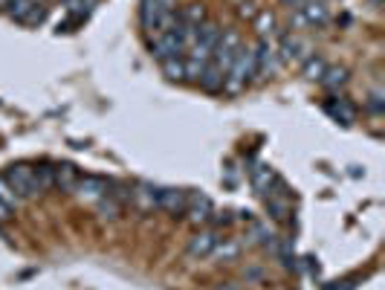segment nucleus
<instances>
[{
  "label": "nucleus",
  "mask_w": 385,
  "mask_h": 290,
  "mask_svg": "<svg viewBox=\"0 0 385 290\" xmlns=\"http://www.w3.org/2000/svg\"><path fill=\"white\" fill-rule=\"evenodd\" d=\"M0 201H4L9 209H15V206L20 203V198L15 195V189L6 183V177H4V175H0Z\"/></svg>",
  "instance_id": "obj_26"
},
{
  "label": "nucleus",
  "mask_w": 385,
  "mask_h": 290,
  "mask_svg": "<svg viewBox=\"0 0 385 290\" xmlns=\"http://www.w3.org/2000/svg\"><path fill=\"white\" fill-rule=\"evenodd\" d=\"M79 168L76 165H70V163H61V165H56V177H53V186L56 189H61V191H76V186H79Z\"/></svg>",
  "instance_id": "obj_15"
},
{
  "label": "nucleus",
  "mask_w": 385,
  "mask_h": 290,
  "mask_svg": "<svg viewBox=\"0 0 385 290\" xmlns=\"http://www.w3.org/2000/svg\"><path fill=\"white\" fill-rule=\"evenodd\" d=\"M218 241H221V232H214V229H197L195 235L188 238V256L191 258H211L214 247H218Z\"/></svg>",
  "instance_id": "obj_6"
},
{
  "label": "nucleus",
  "mask_w": 385,
  "mask_h": 290,
  "mask_svg": "<svg viewBox=\"0 0 385 290\" xmlns=\"http://www.w3.org/2000/svg\"><path fill=\"white\" fill-rule=\"evenodd\" d=\"M168 9H174V6H168L165 0H139V23H142V30L154 32L157 23H159V18H162Z\"/></svg>",
  "instance_id": "obj_8"
},
{
  "label": "nucleus",
  "mask_w": 385,
  "mask_h": 290,
  "mask_svg": "<svg viewBox=\"0 0 385 290\" xmlns=\"http://www.w3.org/2000/svg\"><path fill=\"white\" fill-rule=\"evenodd\" d=\"M255 50V72H258V79H267L275 72L278 67V53H275V46L270 38H258V44L252 46Z\"/></svg>",
  "instance_id": "obj_5"
},
{
  "label": "nucleus",
  "mask_w": 385,
  "mask_h": 290,
  "mask_svg": "<svg viewBox=\"0 0 385 290\" xmlns=\"http://www.w3.org/2000/svg\"><path fill=\"white\" fill-rule=\"evenodd\" d=\"M301 64H304V76L313 79V82H319V79H322V72L327 70V61H325L322 56H307Z\"/></svg>",
  "instance_id": "obj_23"
},
{
  "label": "nucleus",
  "mask_w": 385,
  "mask_h": 290,
  "mask_svg": "<svg viewBox=\"0 0 385 290\" xmlns=\"http://www.w3.org/2000/svg\"><path fill=\"white\" fill-rule=\"evenodd\" d=\"M223 72H218L211 64L203 70V76H200V84H203V90H209V93H218V90H223Z\"/></svg>",
  "instance_id": "obj_22"
},
{
  "label": "nucleus",
  "mask_w": 385,
  "mask_h": 290,
  "mask_svg": "<svg viewBox=\"0 0 385 290\" xmlns=\"http://www.w3.org/2000/svg\"><path fill=\"white\" fill-rule=\"evenodd\" d=\"M32 4H46V0H32Z\"/></svg>",
  "instance_id": "obj_35"
},
{
  "label": "nucleus",
  "mask_w": 385,
  "mask_h": 290,
  "mask_svg": "<svg viewBox=\"0 0 385 290\" xmlns=\"http://www.w3.org/2000/svg\"><path fill=\"white\" fill-rule=\"evenodd\" d=\"M131 201H133L142 212H154V209H159L162 189L154 186V183H136V186L131 189Z\"/></svg>",
  "instance_id": "obj_7"
},
{
  "label": "nucleus",
  "mask_w": 385,
  "mask_h": 290,
  "mask_svg": "<svg viewBox=\"0 0 385 290\" xmlns=\"http://www.w3.org/2000/svg\"><path fill=\"white\" fill-rule=\"evenodd\" d=\"M371 4H374V6H379V4H382V0H371Z\"/></svg>",
  "instance_id": "obj_34"
},
{
  "label": "nucleus",
  "mask_w": 385,
  "mask_h": 290,
  "mask_svg": "<svg viewBox=\"0 0 385 290\" xmlns=\"http://www.w3.org/2000/svg\"><path fill=\"white\" fill-rule=\"evenodd\" d=\"M319 84H322V87H327V90H336V87L348 84V70H345V67H330V64H327V70L322 72Z\"/></svg>",
  "instance_id": "obj_18"
},
{
  "label": "nucleus",
  "mask_w": 385,
  "mask_h": 290,
  "mask_svg": "<svg viewBox=\"0 0 385 290\" xmlns=\"http://www.w3.org/2000/svg\"><path fill=\"white\" fill-rule=\"evenodd\" d=\"M211 212H214L211 201H209L206 195H200V191H195V195H188V206H185V215H183V218H188V221L195 224V227H200V224H209Z\"/></svg>",
  "instance_id": "obj_10"
},
{
  "label": "nucleus",
  "mask_w": 385,
  "mask_h": 290,
  "mask_svg": "<svg viewBox=\"0 0 385 290\" xmlns=\"http://www.w3.org/2000/svg\"><path fill=\"white\" fill-rule=\"evenodd\" d=\"M162 64V72L171 82H185V64L183 58H168V61H159Z\"/></svg>",
  "instance_id": "obj_25"
},
{
  "label": "nucleus",
  "mask_w": 385,
  "mask_h": 290,
  "mask_svg": "<svg viewBox=\"0 0 385 290\" xmlns=\"http://www.w3.org/2000/svg\"><path fill=\"white\" fill-rule=\"evenodd\" d=\"M177 20H180V23H188V27H200L203 20H209V18H206V6H203V4H188V6H183V9L177 12Z\"/></svg>",
  "instance_id": "obj_17"
},
{
  "label": "nucleus",
  "mask_w": 385,
  "mask_h": 290,
  "mask_svg": "<svg viewBox=\"0 0 385 290\" xmlns=\"http://www.w3.org/2000/svg\"><path fill=\"white\" fill-rule=\"evenodd\" d=\"M9 218H12V209H9L4 201H0V221H9Z\"/></svg>",
  "instance_id": "obj_32"
},
{
  "label": "nucleus",
  "mask_w": 385,
  "mask_h": 290,
  "mask_svg": "<svg viewBox=\"0 0 385 290\" xmlns=\"http://www.w3.org/2000/svg\"><path fill=\"white\" fill-rule=\"evenodd\" d=\"M211 256L218 258V261H235L240 256V244H237V241H232V238H221Z\"/></svg>",
  "instance_id": "obj_19"
},
{
  "label": "nucleus",
  "mask_w": 385,
  "mask_h": 290,
  "mask_svg": "<svg viewBox=\"0 0 385 290\" xmlns=\"http://www.w3.org/2000/svg\"><path fill=\"white\" fill-rule=\"evenodd\" d=\"M281 4H284V6H290V9L296 12V9H301V6L307 4V0H281Z\"/></svg>",
  "instance_id": "obj_31"
},
{
  "label": "nucleus",
  "mask_w": 385,
  "mask_h": 290,
  "mask_svg": "<svg viewBox=\"0 0 385 290\" xmlns=\"http://www.w3.org/2000/svg\"><path fill=\"white\" fill-rule=\"evenodd\" d=\"M325 113L333 116L336 122H342V125H353V119H356V111L345 96H330V99L325 102Z\"/></svg>",
  "instance_id": "obj_13"
},
{
  "label": "nucleus",
  "mask_w": 385,
  "mask_h": 290,
  "mask_svg": "<svg viewBox=\"0 0 385 290\" xmlns=\"http://www.w3.org/2000/svg\"><path fill=\"white\" fill-rule=\"evenodd\" d=\"M6 183L15 189V195L20 201H30V198H38L41 195V183H38V172H35V165L30 163H12L6 172H4Z\"/></svg>",
  "instance_id": "obj_2"
},
{
  "label": "nucleus",
  "mask_w": 385,
  "mask_h": 290,
  "mask_svg": "<svg viewBox=\"0 0 385 290\" xmlns=\"http://www.w3.org/2000/svg\"><path fill=\"white\" fill-rule=\"evenodd\" d=\"M35 6H38V4H32V0H4V12H6V18L18 20V23L27 20L30 12H32Z\"/></svg>",
  "instance_id": "obj_16"
},
{
  "label": "nucleus",
  "mask_w": 385,
  "mask_h": 290,
  "mask_svg": "<svg viewBox=\"0 0 385 290\" xmlns=\"http://www.w3.org/2000/svg\"><path fill=\"white\" fill-rule=\"evenodd\" d=\"M209 221H214V224H223V227H229L232 224V212H211V218H209Z\"/></svg>",
  "instance_id": "obj_28"
},
{
  "label": "nucleus",
  "mask_w": 385,
  "mask_h": 290,
  "mask_svg": "<svg viewBox=\"0 0 385 290\" xmlns=\"http://www.w3.org/2000/svg\"><path fill=\"white\" fill-rule=\"evenodd\" d=\"M255 32H258V38H270V35H275V15L273 12H258L255 15Z\"/></svg>",
  "instance_id": "obj_21"
},
{
  "label": "nucleus",
  "mask_w": 385,
  "mask_h": 290,
  "mask_svg": "<svg viewBox=\"0 0 385 290\" xmlns=\"http://www.w3.org/2000/svg\"><path fill=\"white\" fill-rule=\"evenodd\" d=\"M255 79H258V72H255V50L244 44V46L237 50L232 67L226 70L223 90H226V93H240V90H247Z\"/></svg>",
  "instance_id": "obj_1"
},
{
  "label": "nucleus",
  "mask_w": 385,
  "mask_h": 290,
  "mask_svg": "<svg viewBox=\"0 0 385 290\" xmlns=\"http://www.w3.org/2000/svg\"><path fill=\"white\" fill-rule=\"evenodd\" d=\"M185 206H188V191L185 189H162V201H159L162 212H168L171 218H183Z\"/></svg>",
  "instance_id": "obj_12"
},
{
  "label": "nucleus",
  "mask_w": 385,
  "mask_h": 290,
  "mask_svg": "<svg viewBox=\"0 0 385 290\" xmlns=\"http://www.w3.org/2000/svg\"><path fill=\"white\" fill-rule=\"evenodd\" d=\"M252 238H255V244L267 247V250H273V253H275V247H278V235H275L270 227H263V224H255V227H252Z\"/></svg>",
  "instance_id": "obj_20"
},
{
  "label": "nucleus",
  "mask_w": 385,
  "mask_h": 290,
  "mask_svg": "<svg viewBox=\"0 0 385 290\" xmlns=\"http://www.w3.org/2000/svg\"><path fill=\"white\" fill-rule=\"evenodd\" d=\"M275 180H278L275 168L267 165V163H258L255 168H249V183H252V189L258 191L261 198H267V195H270L273 186H275Z\"/></svg>",
  "instance_id": "obj_11"
},
{
  "label": "nucleus",
  "mask_w": 385,
  "mask_h": 290,
  "mask_svg": "<svg viewBox=\"0 0 385 290\" xmlns=\"http://www.w3.org/2000/svg\"><path fill=\"white\" fill-rule=\"evenodd\" d=\"M44 20H46V6H44V4H38V6L30 12V18L23 20V27H41Z\"/></svg>",
  "instance_id": "obj_27"
},
{
  "label": "nucleus",
  "mask_w": 385,
  "mask_h": 290,
  "mask_svg": "<svg viewBox=\"0 0 385 290\" xmlns=\"http://www.w3.org/2000/svg\"><path fill=\"white\" fill-rule=\"evenodd\" d=\"M293 23H296V27H316V30H322V27L330 23V9L322 4V0H307L301 9L293 12Z\"/></svg>",
  "instance_id": "obj_4"
},
{
  "label": "nucleus",
  "mask_w": 385,
  "mask_h": 290,
  "mask_svg": "<svg viewBox=\"0 0 385 290\" xmlns=\"http://www.w3.org/2000/svg\"><path fill=\"white\" fill-rule=\"evenodd\" d=\"M214 290H237V287H235V284H229V282H226V284H218V287H214Z\"/></svg>",
  "instance_id": "obj_33"
},
{
  "label": "nucleus",
  "mask_w": 385,
  "mask_h": 290,
  "mask_svg": "<svg viewBox=\"0 0 385 290\" xmlns=\"http://www.w3.org/2000/svg\"><path fill=\"white\" fill-rule=\"evenodd\" d=\"M267 209L275 221H287L290 218V198H267Z\"/></svg>",
  "instance_id": "obj_24"
},
{
  "label": "nucleus",
  "mask_w": 385,
  "mask_h": 290,
  "mask_svg": "<svg viewBox=\"0 0 385 290\" xmlns=\"http://www.w3.org/2000/svg\"><path fill=\"white\" fill-rule=\"evenodd\" d=\"M275 53H281V61H287V64L304 61L307 58V44L301 38H296V35H284L281 38V50H275Z\"/></svg>",
  "instance_id": "obj_14"
},
{
  "label": "nucleus",
  "mask_w": 385,
  "mask_h": 290,
  "mask_svg": "<svg viewBox=\"0 0 385 290\" xmlns=\"http://www.w3.org/2000/svg\"><path fill=\"white\" fill-rule=\"evenodd\" d=\"M244 46V38H240V32L237 30H223L221 32V41H218V46H214V53H211V67L218 70V72H223L226 76V70L232 67V61H235V56H237V50Z\"/></svg>",
  "instance_id": "obj_3"
},
{
  "label": "nucleus",
  "mask_w": 385,
  "mask_h": 290,
  "mask_svg": "<svg viewBox=\"0 0 385 290\" xmlns=\"http://www.w3.org/2000/svg\"><path fill=\"white\" fill-rule=\"evenodd\" d=\"M107 189H110V183H107L105 177L84 175V177H79L76 195H79V198H84V201H90V203H99V201L107 195Z\"/></svg>",
  "instance_id": "obj_9"
},
{
  "label": "nucleus",
  "mask_w": 385,
  "mask_h": 290,
  "mask_svg": "<svg viewBox=\"0 0 385 290\" xmlns=\"http://www.w3.org/2000/svg\"><path fill=\"white\" fill-rule=\"evenodd\" d=\"M322 4H325V0H322Z\"/></svg>",
  "instance_id": "obj_36"
},
{
  "label": "nucleus",
  "mask_w": 385,
  "mask_h": 290,
  "mask_svg": "<svg viewBox=\"0 0 385 290\" xmlns=\"http://www.w3.org/2000/svg\"><path fill=\"white\" fill-rule=\"evenodd\" d=\"M237 12H240V18H255V15H258V9H255L252 4H240Z\"/></svg>",
  "instance_id": "obj_30"
},
{
  "label": "nucleus",
  "mask_w": 385,
  "mask_h": 290,
  "mask_svg": "<svg viewBox=\"0 0 385 290\" xmlns=\"http://www.w3.org/2000/svg\"><path fill=\"white\" fill-rule=\"evenodd\" d=\"M368 111H371V113H382V93H371Z\"/></svg>",
  "instance_id": "obj_29"
}]
</instances>
